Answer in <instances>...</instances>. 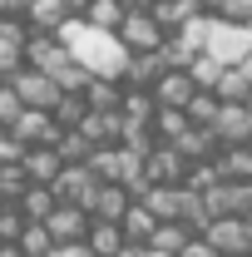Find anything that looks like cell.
Segmentation results:
<instances>
[{"label": "cell", "instance_id": "cell-28", "mask_svg": "<svg viewBox=\"0 0 252 257\" xmlns=\"http://www.w3.org/2000/svg\"><path fill=\"white\" fill-rule=\"evenodd\" d=\"M20 227H25V213H20L15 203H0V242H15Z\"/></svg>", "mask_w": 252, "mask_h": 257}, {"label": "cell", "instance_id": "cell-16", "mask_svg": "<svg viewBox=\"0 0 252 257\" xmlns=\"http://www.w3.org/2000/svg\"><path fill=\"white\" fill-rule=\"evenodd\" d=\"M173 149L193 163V159H213V154H218V139H213V128H208V124H188L178 139H173Z\"/></svg>", "mask_w": 252, "mask_h": 257}, {"label": "cell", "instance_id": "cell-37", "mask_svg": "<svg viewBox=\"0 0 252 257\" xmlns=\"http://www.w3.org/2000/svg\"><path fill=\"white\" fill-rule=\"evenodd\" d=\"M242 69H247V79H252V50H247V60H242Z\"/></svg>", "mask_w": 252, "mask_h": 257}, {"label": "cell", "instance_id": "cell-4", "mask_svg": "<svg viewBox=\"0 0 252 257\" xmlns=\"http://www.w3.org/2000/svg\"><path fill=\"white\" fill-rule=\"evenodd\" d=\"M5 134H10L20 149H30V144H55V139H60V124H55L50 109H20V114L5 124Z\"/></svg>", "mask_w": 252, "mask_h": 257}, {"label": "cell", "instance_id": "cell-7", "mask_svg": "<svg viewBox=\"0 0 252 257\" xmlns=\"http://www.w3.org/2000/svg\"><path fill=\"white\" fill-rule=\"evenodd\" d=\"M213 139H218V144H247L252 139V114H247V104H242V99H227V104H222L218 99V114H213Z\"/></svg>", "mask_w": 252, "mask_h": 257}, {"label": "cell", "instance_id": "cell-20", "mask_svg": "<svg viewBox=\"0 0 252 257\" xmlns=\"http://www.w3.org/2000/svg\"><path fill=\"white\" fill-rule=\"evenodd\" d=\"M149 124H154V139H163V144H173V139H178V134L188 128V114H183V109H168V104H158Z\"/></svg>", "mask_w": 252, "mask_h": 257}, {"label": "cell", "instance_id": "cell-12", "mask_svg": "<svg viewBox=\"0 0 252 257\" xmlns=\"http://www.w3.org/2000/svg\"><path fill=\"white\" fill-rule=\"evenodd\" d=\"M89 183H94L89 163H60V173L50 178V188H55V198H60V203H79Z\"/></svg>", "mask_w": 252, "mask_h": 257}, {"label": "cell", "instance_id": "cell-38", "mask_svg": "<svg viewBox=\"0 0 252 257\" xmlns=\"http://www.w3.org/2000/svg\"><path fill=\"white\" fill-rule=\"evenodd\" d=\"M242 223H247V227H252V208H247V213H242Z\"/></svg>", "mask_w": 252, "mask_h": 257}, {"label": "cell", "instance_id": "cell-11", "mask_svg": "<svg viewBox=\"0 0 252 257\" xmlns=\"http://www.w3.org/2000/svg\"><path fill=\"white\" fill-rule=\"evenodd\" d=\"M60 154H55V144H30V149H20V168H25V178L30 183H50L55 173H60Z\"/></svg>", "mask_w": 252, "mask_h": 257}, {"label": "cell", "instance_id": "cell-43", "mask_svg": "<svg viewBox=\"0 0 252 257\" xmlns=\"http://www.w3.org/2000/svg\"><path fill=\"white\" fill-rule=\"evenodd\" d=\"M247 183H252V178H247Z\"/></svg>", "mask_w": 252, "mask_h": 257}, {"label": "cell", "instance_id": "cell-14", "mask_svg": "<svg viewBox=\"0 0 252 257\" xmlns=\"http://www.w3.org/2000/svg\"><path fill=\"white\" fill-rule=\"evenodd\" d=\"M168 64H163V55L158 50H129V64H124V84H154L158 74H163Z\"/></svg>", "mask_w": 252, "mask_h": 257}, {"label": "cell", "instance_id": "cell-24", "mask_svg": "<svg viewBox=\"0 0 252 257\" xmlns=\"http://www.w3.org/2000/svg\"><path fill=\"white\" fill-rule=\"evenodd\" d=\"M119 144H124V149H134V154L144 159V154L158 144V139H154V124H149V119H124V134H119Z\"/></svg>", "mask_w": 252, "mask_h": 257}, {"label": "cell", "instance_id": "cell-25", "mask_svg": "<svg viewBox=\"0 0 252 257\" xmlns=\"http://www.w3.org/2000/svg\"><path fill=\"white\" fill-rule=\"evenodd\" d=\"M183 114H188V124H213V114H218V94H213V89H193L188 104H183Z\"/></svg>", "mask_w": 252, "mask_h": 257}, {"label": "cell", "instance_id": "cell-10", "mask_svg": "<svg viewBox=\"0 0 252 257\" xmlns=\"http://www.w3.org/2000/svg\"><path fill=\"white\" fill-rule=\"evenodd\" d=\"M45 227H50L55 242H64V237H84V232H89V213H84L79 203H55L50 218H45Z\"/></svg>", "mask_w": 252, "mask_h": 257}, {"label": "cell", "instance_id": "cell-9", "mask_svg": "<svg viewBox=\"0 0 252 257\" xmlns=\"http://www.w3.org/2000/svg\"><path fill=\"white\" fill-rule=\"evenodd\" d=\"M183 168H188V159L173 144H163V139L144 154V178L149 183H183Z\"/></svg>", "mask_w": 252, "mask_h": 257}, {"label": "cell", "instance_id": "cell-40", "mask_svg": "<svg viewBox=\"0 0 252 257\" xmlns=\"http://www.w3.org/2000/svg\"><path fill=\"white\" fill-rule=\"evenodd\" d=\"M0 134H5V124H0Z\"/></svg>", "mask_w": 252, "mask_h": 257}, {"label": "cell", "instance_id": "cell-27", "mask_svg": "<svg viewBox=\"0 0 252 257\" xmlns=\"http://www.w3.org/2000/svg\"><path fill=\"white\" fill-rule=\"evenodd\" d=\"M50 79H55L60 89H84V84H89V69H84V64H79V60H64L60 69L50 74Z\"/></svg>", "mask_w": 252, "mask_h": 257}, {"label": "cell", "instance_id": "cell-32", "mask_svg": "<svg viewBox=\"0 0 252 257\" xmlns=\"http://www.w3.org/2000/svg\"><path fill=\"white\" fill-rule=\"evenodd\" d=\"M45 257H94V252H89V242H84V237H64V242H55Z\"/></svg>", "mask_w": 252, "mask_h": 257}, {"label": "cell", "instance_id": "cell-17", "mask_svg": "<svg viewBox=\"0 0 252 257\" xmlns=\"http://www.w3.org/2000/svg\"><path fill=\"white\" fill-rule=\"evenodd\" d=\"M154 223H158V218L139 203V198H129V208L119 213V232H124V242H144V237L154 232Z\"/></svg>", "mask_w": 252, "mask_h": 257}, {"label": "cell", "instance_id": "cell-35", "mask_svg": "<svg viewBox=\"0 0 252 257\" xmlns=\"http://www.w3.org/2000/svg\"><path fill=\"white\" fill-rule=\"evenodd\" d=\"M119 5H124V10H149L154 0H119Z\"/></svg>", "mask_w": 252, "mask_h": 257}, {"label": "cell", "instance_id": "cell-3", "mask_svg": "<svg viewBox=\"0 0 252 257\" xmlns=\"http://www.w3.org/2000/svg\"><path fill=\"white\" fill-rule=\"evenodd\" d=\"M5 79H10V89L20 94V104H25V109H50V104L60 99V84H55L45 69H35V64H20V69H10Z\"/></svg>", "mask_w": 252, "mask_h": 257}, {"label": "cell", "instance_id": "cell-36", "mask_svg": "<svg viewBox=\"0 0 252 257\" xmlns=\"http://www.w3.org/2000/svg\"><path fill=\"white\" fill-rule=\"evenodd\" d=\"M198 10H203V15H213V10H218V0H198Z\"/></svg>", "mask_w": 252, "mask_h": 257}, {"label": "cell", "instance_id": "cell-1", "mask_svg": "<svg viewBox=\"0 0 252 257\" xmlns=\"http://www.w3.org/2000/svg\"><path fill=\"white\" fill-rule=\"evenodd\" d=\"M64 50H69V60H79L89 74H109V79H124V64H129V50L119 45V35L114 30H99V25H84L79 15H64L60 30Z\"/></svg>", "mask_w": 252, "mask_h": 257}, {"label": "cell", "instance_id": "cell-5", "mask_svg": "<svg viewBox=\"0 0 252 257\" xmlns=\"http://www.w3.org/2000/svg\"><path fill=\"white\" fill-rule=\"evenodd\" d=\"M203 237H208V242H213L222 257H247V247H252V227L242 223V218H232V213H222V218H208Z\"/></svg>", "mask_w": 252, "mask_h": 257}, {"label": "cell", "instance_id": "cell-6", "mask_svg": "<svg viewBox=\"0 0 252 257\" xmlns=\"http://www.w3.org/2000/svg\"><path fill=\"white\" fill-rule=\"evenodd\" d=\"M114 35H119L124 50H158L163 45V25H158L149 10H124V20L114 25Z\"/></svg>", "mask_w": 252, "mask_h": 257}, {"label": "cell", "instance_id": "cell-33", "mask_svg": "<svg viewBox=\"0 0 252 257\" xmlns=\"http://www.w3.org/2000/svg\"><path fill=\"white\" fill-rule=\"evenodd\" d=\"M20 45H10V40H5V35H0V79H5V74H10V69H20Z\"/></svg>", "mask_w": 252, "mask_h": 257}, {"label": "cell", "instance_id": "cell-19", "mask_svg": "<svg viewBox=\"0 0 252 257\" xmlns=\"http://www.w3.org/2000/svg\"><path fill=\"white\" fill-rule=\"evenodd\" d=\"M213 94L227 104V99H247L252 94V79H247V69L242 64H222V74H218V84H213Z\"/></svg>", "mask_w": 252, "mask_h": 257}, {"label": "cell", "instance_id": "cell-41", "mask_svg": "<svg viewBox=\"0 0 252 257\" xmlns=\"http://www.w3.org/2000/svg\"><path fill=\"white\" fill-rule=\"evenodd\" d=\"M247 149H252V139H247Z\"/></svg>", "mask_w": 252, "mask_h": 257}, {"label": "cell", "instance_id": "cell-39", "mask_svg": "<svg viewBox=\"0 0 252 257\" xmlns=\"http://www.w3.org/2000/svg\"><path fill=\"white\" fill-rule=\"evenodd\" d=\"M242 104H247V114H252V94H247V99H242Z\"/></svg>", "mask_w": 252, "mask_h": 257}, {"label": "cell", "instance_id": "cell-42", "mask_svg": "<svg viewBox=\"0 0 252 257\" xmlns=\"http://www.w3.org/2000/svg\"><path fill=\"white\" fill-rule=\"evenodd\" d=\"M247 257H252V247H247Z\"/></svg>", "mask_w": 252, "mask_h": 257}, {"label": "cell", "instance_id": "cell-30", "mask_svg": "<svg viewBox=\"0 0 252 257\" xmlns=\"http://www.w3.org/2000/svg\"><path fill=\"white\" fill-rule=\"evenodd\" d=\"M20 109H25V104H20V94H15V89H10V79H0V124H10Z\"/></svg>", "mask_w": 252, "mask_h": 257}, {"label": "cell", "instance_id": "cell-2", "mask_svg": "<svg viewBox=\"0 0 252 257\" xmlns=\"http://www.w3.org/2000/svg\"><path fill=\"white\" fill-rule=\"evenodd\" d=\"M203 50H208L218 64H242L247 50H252V25H232V20H218V15H213Z\"/></svg>", "mask_w": 252, "mask_h": 257}, {"label": "cell", "instance_id": "cell-21", "mask_svg": "<svg viewBox=\"0 0 252 257\" xmlns=\"http://www.w3.org/2000/svg\"><path fill=\"white\" fill-rule=\"evenodd\" d=\"M79 20H84V25H99V30H114V25L124 20V5H119V0H89V5L79 10Z\"/></svg>", "mask_w": 252, "mask_h": 257}, {"label": "cell", "instance_id": "cell-23", "mask_svg": "<svg viewBox=\"0 0 252 257\" xmlns=\"http://www.w3.org/2000/svg\"><path fill=\"white\" fill-rule=\"evenodd\" d=\"M55 154H60L64 163H84L89 154H94V144H89L79 128H60V139H55Z\"/></svg>", "mask_w": 252, "mask_h": 257}, {"label": "cell", "instance_id": "cell-26", "mask_svg": "<svg viewBox=\"0 0 252 257\" xmlns=\"http://www.w3.org/2000/svg\"><path fill=\"white\" fill-rule=\"evenodd\" d=\"M188 74H193V84H198V89H213V84H218V74H222V64L213 60L208 50H198V55L188 60Z\"/></svg>", "mask_w": 252, "mask_h": 257}, {"label": "cell", "instance_id": "cell-34", "mask_svg": "<svg viewBox=\"0 0 252 257\" xmlns=\"http://www.w3.org/2000/svg\"><path fill=\"white\" fill-rule=\"evenodd\" d=\"M64 10H69V15H79V10H84V5H89V0H60Z\"/></svg>", "mask_w": 252, "mask_h": 257}, {"label": "cell", "instance_id": "cell-29", "mask_svg": "<svg viewBox=\"0 0 252 257\" xmlns=\"http://www.w3.org/2000/svg\"><path fill=\"white\" fill-rule=\"evenodd\" d=\"M213 15L218 20H232V25H252V0H218Z\"/></svg>", "mask_w": 252, "mask_h": 257}, {"label": "cell", "instance_id": "cell-8", "mask_svg": "<svg viewBox=\"0 0 252 257\" xmlns=\"http://www.w3.org/2000/svg\"><path fill=\"white\" fill-rule=\"evenodd\" d=\"M79 208L89 213V218H109V223H119V213L129 208V193H124V183H89L84 188V198H79Z\"/></svg>", "mask_w": 252, "mask_h": 257}, {"label": "cell", "instance_id": "cell-13", "mask_svg": "<svg viewBox=\"0 0 252 257\" xmlns=\"http://www.w3.org/2000/svg\"><path fill=\"white\" fill-rule=\"evenodd\" d=\"M55 203H60V198H55V188H50V183H25V188H20V198H15V208L25 213V223H45Z\"/></svg>", "mask_w": 252, "mask_h": 257}, {"label": "cell", "instance_id": "cell-15", "mask_svg": "<svg viewBox=\"0 0 252 257\" xmlns=\"http://www.w3.org/2000/svg\"><path fill=\"white\" fill-rule=\"evenodd\" d=\"M213 168H218V178H252V149L247 144H218Z\"/></svg>", "mask_w": 252, "mask_h": 257}, {"label": "cell", "instance_id": "cell-18", "mask_svg": "<svg viewBox=\"0 0 252 257\" xmlns=\"http://www.w3.org/2000/svg\"><path fill=\"white\" fill-rule=\"evenodd\" d=\"M64 15H69V10H64L60 0H30V5H25V25H30V30H60V20Z\"/></svg>", "mask_w": 252, "mask_h": 257}, {"label": "cell", "instance_id": "cell-22", "mask_svg": "<svg viewBox=\"0 0 252 257\" xmlns=\"http://www.w3.org/2000/svg\"><path fill=\"white\" fill-rule=\"evenodd\" d=\"M15 247H20V257H45L50 247H55V237H50V227H45V223H25V227H20V237H15Z\"/></svg>", "mask_w": 252, "mask_h": 257}, {"label": "cell", "instance_id": "cell-31", "mask_svg": "<svg viewBox=\"0 0 252 257\" xmlns=\"http://www.w3.org/2000/svg\"><path fill=\"white\" fill-rule=\"evenodd\" d=\"M173 257H222V252L213 247V242H208V237H203V232H193V237H188V242H183V247H178Z\"/></svg>", "mask_w": 252, "mask_h": 257}]
</instances>
